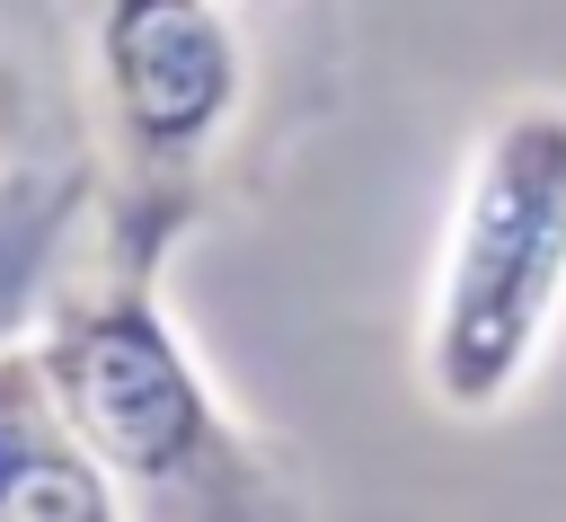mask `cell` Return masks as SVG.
Here are the masks:
<instances>
[{"label":"cell","mask_w":566,"mask_h":522,"mask_svg":"<svg viewBox=\"0 0 566 522\" xmlns=\"http://www.w3.org/2000/svg\"><path fill=\"white\" fill-rule=\"evenodd\" d=\"M124 513L106 469L62 425L27 336L0 345V522H106Z\"/></svg>","instance_id":"cell-4"},{"label":"cell","mask_w":566,"mask_h":522,"mask_svg":"<svg viewBox=\"0 0 566 522\" xmlns=\"http://www.w3.org/2000/svg\"><path fill=\"white\" fill-rule=\"evenodd\" d=\"M80 221H88V150L0 168V345L35 327L62 257L80 248Z\"/></svg>","instance_id":"cell-6"},{"label":"cell","mask_w":566,"mask_h":522,"mask_svg":"<svg viewBox=\"0 0 566 522\" xmlns=\"http://www.w3.org/2000/svg\"><path fill=\"white\" fill-rule=\"evenodd\" d=\"M44 389L80 451L106 469L124 513L159 522H256L283 513V460L239 425L203 354L159 301L150 265H124L106 248H71L35 327H27Z\"/></svg>","instance_id":"cell-1"},{"label":"cell","mask_w":566,"mask_h":522,"mask_svg":"<svg viewBox=\"0 0 566 522\" xmlns=\"http://www.w3.org/2000/svg\"><path fill=\"white\" fill-rule=\"evenodd\" d=\"M88 97V230L124 265H168L212 212L248 115V44L230 0H97L80 44Z\"/></svg>","instance_id":"cell-3"},{"label":"cell","mask_w":566,"mask_h":522,"mask_svg":"<svg viewBox=\"0 0 566 522\" xmlns=\"http://www.w3.org/2000/svg\"><path fill=\"white\" fill-rule=\"evenodd\" d=\"M566 310V97L531 88L504 97L451 186L424 327H416V380L442 416L486 425L504 416Z\"/></svg>","instance_id":"cell-2"},{"label":"cell","mask_w":566,"mask_h":522,"mask_svg":"<svg viewBox=\"0 0 566 522\" xmlns=\"http://www.w3.org/2000/svg\"><path fill=\"white\" fill-rule=\"evenodd\" d=\"M88 150L80 44H62L53 0H0V168Z\"/></svg>","instance_id":"cell-5"}]
</instances>
